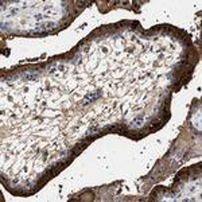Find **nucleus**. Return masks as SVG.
I'll list each match as a JSON object with an SVG mask.
<instances>
[{
  "label": "nucleus",
  "mask_w": 202,
  "mask_h": 202,
  "mask_svg": "<svg viewBox=\"0 0 202 202\" xmlns=\"http://www.w3.org/2000/svg\"><path fill=\"white\" fill-rule=\"evenodd\" d=\"M55 27V23H42L34 29L33 33H45V31H50Z\"/></svg>",
  "instance_id": "obj_1"
},
{
  "label": "nucleus",
  "mask_w": 202,
  "mask_h": 202,
  "mask_svg": "<svg viewBox=\"0 0 202 202\" xmlns=\"http://www.w3.org/2000/svg\"><path fill=\"white\" fill-rule=\"evenodd\" d=\"M100 96H101V92H100V90H99V92H95V93H88V95L85 96V99H84L82 104H88V103H90V101L96 100L97 97H100Z\"/></svg>",
  "instance_id": "obj_2"
},
{
  "label": "nucleus",
  "mask_w": 202,
  "mask_h": 202,
  "mask_svg": "<svg viewBox=\"0 0 202 202\" xmlns=\"http://www.w3.org/2000/svg\"><path fill=\"white\" fill-rule=\"evenodd\" d=\"M23 77L26 80H34V78L39 77V73L38 72H27V73H24L23 74Z\"/></svg>",
  "instance_id": "obj_3"
},
{
  "label": "nucleus",
  "mask_w": 202,
  "mask_h": 202,
  "mask_svg": "<svg viewBox=\"0 0 202 202\" xmlns=\"http://www.w3.org/2000/svg\"><path fill=\"white\" fill-rule=\"evenodd\" d=\"M143 120H144V119H143V116L140 115V116H138L136 119H135L134 121H132V124H134L135 127H140V125L143 124Z\"/></svg>",
  "instance_id": "obj_4"
}]
</instances>
